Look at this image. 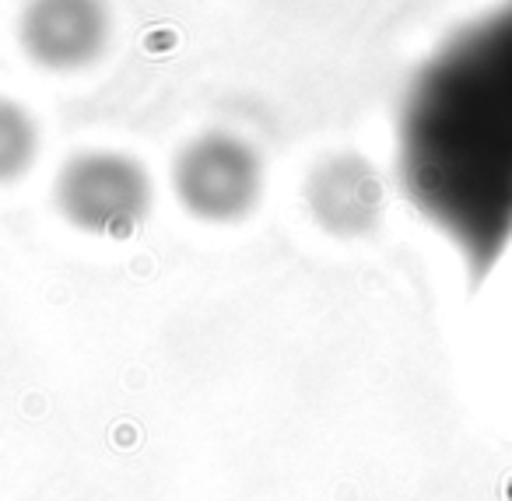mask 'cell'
Segmentation results:
<instances>
[{
  "mask_svg": "<svg viewBox=\"0 0 512 501\" xmlns=\"http://www.w3.org/2000/svg\"><path fill=\"white\" fill-rule=\"evenodd\" d=\"M383 179L369 158L337 151L309 169L306 207L323 232L337 239L369 235L383 218Z\"/></svg>",
  "mask_w": 512,
  "mask_h": 501,
  "instance_id": "4",
  "label": "cell"
},
{
  "mask_svg": "<svg viewBox=\"0 0 512 501\" xmlns=\"http://www.w3.org/2000/svg\"><path fill=\"white\" fill-rule=\"evenodd\" d=\"M60 218L95 239H130L155 207V179L141 158L113 148L74 151L53 179Z\"/></svg>",
  "mask_w": 512,
  "mask_h": 501,
  "instance_id": "1",
  "label": "cell"
},
{
  "mask_svg": "<svg viewBox=\"0 0 512 501\" xmlns=\"http://www.w3.org/2000/svg\"><path fill=\"white\" fill-rule=\"evenodd\" d=\"M109 0H25L18 11V46L25 60L50 74L95 67L113 43Z\"/></svg>",
  "mask_w": 512,
  "mask_h": 501,
  "instance_id": "3",
  "label": "cell"
},
{
  "mask_svg": "<svg viewBox=\"0 0 512 501\" xmlns=\"http://www.w3.org/2000/svg\"><path fill=\"white\" fill-rule=\"evenodd\" d=\"M43 155V130L32 109L0 95V186H11L36 169Z\"/></svg>",
  "mask_w": 512,
  "mask_h": 501,
  "instance_id": "5",
  "label": "cell"
},
{
  "mask_svg": "<svg viewBox=\"0 0 512 501\" xmlns=\"http://www.w3.org/2000/svg\"><path fill=\"white\" fill-rule=\"evenodd\" d=\"M264 186V155L235 130H204L172 158V193L204 225L246 221L264 200Z\"/></svg>",
  "mask_w": 512,
  "mask_h": 501,
  "instance_id": "2",
  "label": "cell"
}]
</instances>
